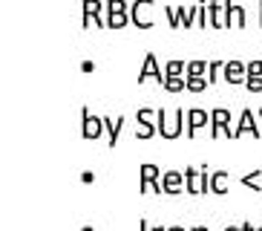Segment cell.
<instances>
[{
	"mask_svg": "<svg viewBox=\"0 0 262 231\" xmlns=\"http://www.w3.org/2000/svg\"><path fill=\"white\" fill-rule=\"evenodd\" d=\"M225 72V61H210V69H208V81L210 84H216L219 78H222Z\"/></svg>",
	"mask_w": 262,
	"mask_h": 231,
	"instance_id": "24",
	"label": "cell"
},
{
	"mask_svg": "<svg viewBox=\"0 0 262 231\" xmlns=\"http://www.w3.org/2000/svg\"><path fill=\"white\" fill-rule=\"evenodd\" d=\"M190 231H208V225H193Z\"/></svg>",
	"mask_w": 262,
	"mask_h": 231,
	"instance_id": "36",
	"label": "cell"
},
{
	"mask_svg": "<svg viewBox=\"0 0 262 231\" xmlns=\"http://www.w3.org/2000/svg\"><path fill=\"white\" fill-rule=\"evenodd\" d=\"M130 23V12H116V15H107V29H124Z\"/></svg>",
	"mask_w": 262,
	"mask_h": 231,
	"instance_id": "20",
	"label": "cell"
},
{
	"mask_svg": "<svg viewBox=\"0 0 262 231\" xmlns=\"http://www.w3.org/2000/svg\"><path fill=\"white\" fill-rule=\"evenodd\" d=\"M208 6H210V29H228V23H225V0H213Z\"/></svg>",
	"mask_w": 262,
	"mask_h": 231,
	"instance_id": "13",
	"label": "cell"
},
{
	"mask_svg": "<svg viewBox=\"0 0 262 231\" xmlns=\"http://www.w3.org/2000/svg\"><path fill=\"white\" fill-rule=\"evenodd\" d=\"M167 231H190V228H182V225H167Z\"/></svg>",
	"mask_w": 262,
	"mask_h": 231,
	"instance_id": "33",
	"label": "cell"
},
{
	"mask_svg": "<svg viewBox=\"0 0 262 231\" xmlns=\"http://www.w3.org/2000/svg\"><path fill=\"white\" fill-rule=\"evenodd\" d=\"M210 194H228V170H216L210 177Z\"/></svg>",
	"mask_w": 262,
	"mask_h": 231,
	"instance_id": "16",
	"label": "cell"
},
{
	"mask_svg": "<svg viewBox=\"0 0 262 231\" xmlns=\"http://www.w3.org/2000/svg\"><path fill=\"white\" fill-rule=\"evenodd\" d=\"M231 122H233L231 110H225V107H216V110H210V136H213V139H219L222 133H228V139H231V136H233V130H231Z\"/></svg>",
	"mask_w": 262,
	"mask_h": 231,
	"instance_id": "5",
	"label": "cell"
},
{
	"mask_svg": "<svg viewBox=\"0 0 262 231\" xmlns=\"http://www.w3.org/2000/svg\"><path fill=\"white\" fill-rule=\"evenodd\" d=\"M150 231H167V225H150Z\"/></svg>",
	"mask_w": 262,
	"mask_h": 231,
	"instance_id": "34",
	"label": "cell"
},
{
	"mask_svg": "<svg viewBox=\"0 0 262 231\" xmlns=\"http://www.w3.org/2000/svg\"><path fill=\"white\" fill-rule=\"evenodd\" d=\"M139 231H150V223H147V220H139Z\"/></svg>",
	"mask_w": 262,
	"mask_h": 231,
	"instance_id": "32",
	"label": "cell"
},
{
	"mask_svg": "<svg viewBox=\"0 0 262 231\" xmlns=\"http://www.w3.org/2000/svg\"><path fill=\"white\" fill-rule=\"evenodd\" d=\"M162 185H164V194H170V197H179L182 191H187V182H185V174L182 170H167V174H162Z\"/></svg>",
	"mask_w": 262,
	"mask_h": 231,
	"instance_id": "11",
	"label": "cell"
},
{
	"mask_svg": "<svg viewBox=\"0 0 262 231\" xmlns=\"http://www.w3.org/2000/svg\"><path fill=\"white\" fill-rule=\"evenodd\" d=\"M116 12H130L127 0H107V15H116Z\"/></svg>",
	"mask_w": 262,
	"mask_h": 231,
	"instance_id": "27",
	"label": "cell"
},
{
	"mask_svg": "<svg viewBox=\"0 0 262 231\" xmlns=\"http://www.w3.org/2000/svg\"><path fill=\"white\" fill-rule=\"evenodd\" d=\"M259 26H262V0H259Z\"/></svg>",
	"mask_w": 262,
	"mask_h": 231,
	"instance_id": "38",
	"label": "cell"
},
{
	"mask_svg": "<svg viewBox=\"0 0 262 231\" xmlns=\"http://www.w3.org/2000/svg\"><path fill=\"white\" fill-rule=\"evenodd\" d=\"M225 231H242V225H239V228H236V225H228Z\"/></svg>",
	"mask_w": 262,
	"mask_h": 231,
	"instance_id": "37",
	"label": "cell"
},
{
	"mask_svg": "<svg viewBox=\"0 0 262 231\" xmlns=\"http://www.w3.org/2000/svg\"><path fill=\"white\" fill-rule=\"evenodd\" d=\"M208 87H210L208 78H187V90L190 92H205Z\"/></svg>",
	"mask_w": 262,
	"mask_h": 231,
	"instance_id": "25",
	"label": "cell"
},
{
	"mask_svg": "<svg viewBox=\"0 0 262 231\" xmlns=\"http://www.w3.org/2000/svg\"><path fill=\"white\" fill-rule=\"evenodd\" d=\"M245 21H248L245 6H239L236 0H225V23L231 29H245Z\"/></svg>",
	"mask_w": 262,
	"mask_h": 231,
	"instance_id": "9",
	"label": "cell"
},
{
	"mask_svg": "<svg viewBox=\"0 0 262 231\" xmlns=\"http://www.w3.org/2000/svg\"><path fill=\"white\" fill-rule=\"evenodd\" d=\"M248 75H262V61H251V64H248Z\"/></svg>",
	"mask_w": 262,
	"mask_h": 231,
	"instance_id": "29",
	"label": "cell"
},
{
	"mask_svg": "<svg viewBox=\"0 0 262 231\" xmlns=\"http://www.w3.org/2000/svg\"><path fill=\"white\" fill-rule=\"evenodd\" d=\"M81 182H84V185H93V182H95V174H93V170H84V174H81Z\"/></svg>",
	"mask_w": 262,
	"mask_h": 231,
	"instance_id": "30",
	"label": "cell"
},
{
	"mask_svg": "<svg viewBox=\"0 0 262 231\" xmlns=\"http://www.w3.org/2000/svg\"><path fill=\"white\" fill-rule=\"evenodd\" d=\"M256 116H259V124H262V110H256Z\"/></svg>",
	"mask_w": 262,
	"mask_h": 231,
	"instance_id": "40",
	"label": "cell"
},
{
	"mask_svg": "<svg viewBox=\"0 0 262 231\" xmlns=\"http://www.w3.org/2000/svg\"><path fill=\"white\" fill-rule=\"evenodd\" d=\"M159 136L162 139H179L182 136V127H187V110L182 113V107L167 113L164 107H159Z\"/></svg>",
	"mask_w": 262,
	"mask_h": 231,
	"instance_id": "1",
	"label": "cell"
},
{
	"mask_svg": "<svg viewBox=\"0 0 262 231\" xmlns=\"http://www.w3.org/2000/svg\"><path fill=\"white\" fill-rule=\"evenodd\" d=\"M104 0H81V15H101V17H107L104 15Z\"/></svg>",
	"mask_w": 262,
	"mask_h": 231,
	"instance_id": "17",
	"label": "cell"
},
{
	"mask_svg": "<svg viewBox=\"0 0 262 231\" xmlns=\"http://www.w3.org/2000/svg\"><path fill=\"white\" fill-rule=\"evenodd\" d=\"M222 81H228L231 87H239L248 81V64L236 61V58H231V61H225V72H222Z\"/></svg>",
	"mask_w": 262,
	"mask_h": 231,
	"instance_id": "8",
	"label": "cell"
},
{
	"mask_svg": "<svg viewBox=\"0 0 262 231\" xmlns=\"http://www.w3.org/2000/svg\"><path fill=\"white\" fill-rule=\"evenodd\" d=\"M164 69H159V61H156V55L150 52L144 58V67H141V72L136 75V84H147V81H156V84L162 87L164 84Z\"/></svg>",
	"mask_w": 262,
	"mask_h": 231,
	"instance_id": "6",
	"label": "cell"
},
{
	"mask_svg": "<svg viewBox=\"0 0 262 231\" xmlns=\"http://www.w3.org/2000/svg\"><path fill=\"white\" fill-rule=\"evenodd\" d=\"M164 75L167 78H185L187 75V61H179V58L167 61L164 64Z\"/></svg>",
	"mask_w": 262,
	"mask_h": 231,
	"instance_id": "15",
	"label": "cell"
},
{
	"mask_svg": "<svg viewBox=\"0 0 262 231\" xmlns=\"http://www.w3.org/2000/svg\"><path fill=\"white\" fill-rule=\"evenodd\" d=\"M242 231H256V228H254L251 223H242Z\"/></svg>",
	"mask_w": 262,
	"mask_h": 231,
	"instance_id": "35",
	"label": "cell"
},
{
	"mask_svg": "<svg viewBox=\"0 0 262 231\" xmlns=\"http://www.w3.org/2000/svg\"><path fill=\"white\" fill-rule=\"evenodd\" d=\"M164 17H167V26H170V29H179V26H182V21H179V9L164 6Z\"/></svg>",
	"mask_w": 262,
	"mask_h": 231,
	"instance_id": "26",
	"label": "cell"
},
{
	"mask_svg": "<svg viewBox=\"0 0 262 231\" xmlns=\"http://www.w3.org/2000/svg\"><path fill=\"white\" fill-rule=\"evenodd\" d=\"M202 127H210V113H205L202 107H190L187 110V127H185L187 139H193Z\"/></svg>",
	"mask_w": 262,
	"mask_h": 231,
	"instance_id": "10",
	"label": "cell"
},
{
	"mask_svg": "<svg viewBox=\"0 0 262 231\" xmlns=\"http://www.w3.org/2000/svg\"><path fill=\"white\" fill-rule=\"evenodd\" d=\"M233 136H251V139H259V136H262V124H259V116H256V110H251V107L242 110Z\"/></svg>",
	"mask_w": 262,
	"mask_h": 231,
	"instance_id": "3",
	"label": "cell"
},
{
	"mask_svg": "<svg viewBox=\"0 0 262 231\" xmlns=\"http://www.w3.org/2000/svg\"><path fill=\"white\" fill-rule=\"evenodd\" d=\"M81 231H95V228H93V225H84V228H81Z\"/></svg>",
	"mask_w": 262,
	"mask_h": 231,
	"instance_id": "39",
	"label": "cell"
},
{
	"mask_svg": "<svg viewBox=\"0 0 262 231\" xmlns=\"http://www.w3.org/2000/svg\"><path fill=\"white\" fill-rule=\"evenodd\" d=\"M139 177H141V182H153V179H159V165L144 162V165L139 168Z\"/></svg>",
	"mask_w": 262,
	"mask_h": 231,
	"instance_id": "21",
	"label": "cell"
},
{
	"mask_svg": "<svg viewBox=\"0 0 262 231\" xmlns=\"http://www.w3.org/2000/svg\"><path fill=\"white\" fill-rule=\"evenodd\" d=\"M81 72H86V75H90V72H95V64L93 61H81Z\"/></svg>",
	"mask_w": 262,
	"mask_h": 231,
	"instance_id": "31",
	"label": "cell"
},
{
	"mask_svg": "<svg viewBox=\"0 0 262 231\" xmlns=\"http://www.w3.org/2000/svg\"><path fill=\"white\" fill-rule=\"evenodd\" d=\"M239 182L245 185V188H251V191H262V168H259V170H251V174H245V177L239 179Z\"/></svg>",
	"mask_w": 262,
	"mask_h": 231,
	"instance_id": "19",
	"label": "cell"
},
{
	"mask_svg": "<svg viewBox=\"0 0 262 231\" xmlns=\"http://www.w3.org/2000/svg\"><path fill=\"white\" fill-rule=\"evenodd\" d=\"M256 231H262V225H259V228H256Z\"/></svg>",
	"mask_w": 262,
	"mask_h": 231,
	"instance_id": "41",
	"label": "cell"
},
{
	"mask_svg": "<svg viewBox=\"0 0 262 231\" xmlns=\"http://www.w3.org/2000/svg\"><path fill=\"white\" fill-rule=\"evenodd\" d=\"M245 87H248V92H262V75H248Z\"/></svg>",
	"mask_w": 262,
	"mask_h": 231,
	"instance_id": "28",
	"label": "cell"
},
{
	"mask_svg": "<svg viewBox=\"0 0 262 231\" xmlns=\"http://www.w3.org/2000/svg\"><path fill=\"white\" fill-rule=\"evenodd\" d=\"M199 29H210V6L208 3H199V21H196Z\"/></svg>",
	"mask_w": 262,
	"mask_h": 231,
	"instance_id": "23",
	"label": "cell"
},
{
	"mask_svg": "<svg viewBox=\"0 0 262 231\" xmlns=\"http://www.w3.org/2000/svg\"><path fill=\"white\" fill-rule=\"evenodd\" d=\"M136 122H139L136 139H153L156 133H159V122H156V113L150 107H141L139 113H136Z\"/></svg>",
	"mask_w": 262,
	"mask_h": 231,
	"instance_id": "7",
	"label": "cell"
},
{
	"mask_svg": "<svg viewBox=\"0 0 262 231\" xmlns=\"http://www.w3.org/2000/svg\"><path fill=\"white\" fill-rule=\"evenodd\" d=\"M182 174H185V182H187V194H193V197H199V194H202L199 168H185Z\"/></svg>",
	"mask_w": 262,
	"mask_h": 231,
	"instance_id": "14",
	"label": "cell"
},
{
	"mask_svg": "<svg viewBox=\"0 0 262 231\" xmlns=\"http://www.w3.org/2000/svg\"><path fill=\"white\" fill-rule=\"evenodd\" d=\"M153 9H156L153 0H136L130 6V23L139 26V29H150L153 26Z\"/></svg>",
	"mask_w": 262,
	"mask_h": 231,
	"instance_id": "2",
	"label": "cell"
},
{
	"mask_svg": "<svg viewBox=\"0 0 262 231\" xmlns=\"http://www.w3.org/2000/svg\"><path fill=\"white\" fill-rule=\"evenodd\" d=\"M162 87L167 92H185L187 90V78H164Z\"/></svg>",
	"mask_w": 262,
	"mask_h": 231,
	"instance_id": "22",
	"label": "cell"
},
{
	"mask_svg": "<svg viewBox=\"0 0 262 231\" xmlns=\"http://www.w3.org/2000/svg\"><path fill=\"white\" fill-rule=\"evenodd\" d=\"M104 130H107V127H104V119H101V116H93L90 107H81V139L95 142V139H101Z\"/></svg>",
	"mask_w": 262,
	"mask_h": 231,
	"instance_id": "4",
	"label": "cell"
},
{
	"mask_svg": "<svg viewBox=\"0 0 262 231\" xmlns=\"http://www.w3.org/2000/svg\"><path fill=\"white\" fill-rule=\"evenodd\" d=\"M124 124H127V116H104V127H107V142H110V147L118 145Z\"/></svg>",
	"mask_w": 262,
	"mask_h": 231,
	"instance_id": "12",
	"label": "cell"
},
{
	"mask_svg": "<svg viewBox=\"0 0 262 231\" xmlns=\"http://www.w3.org/2000/svg\"><path fill=\"white\" fill-rule=\"evenodd\" d=\"M208 69H210V61H187V75L185 78H208Z\"/></svg>",
	"mask_w": 262,
	"mask_h": 231,
	"instance_id": "18",
	"label": "cell"
}]
</instances>
